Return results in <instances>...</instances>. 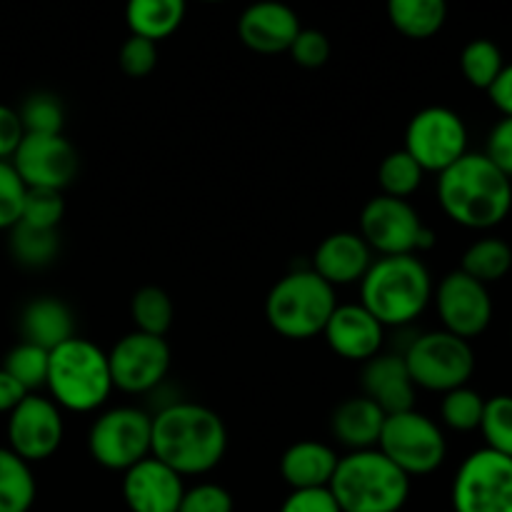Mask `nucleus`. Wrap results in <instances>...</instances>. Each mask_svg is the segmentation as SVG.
<instances>
[{"label":"nucleus","instance_id":"nucleus-1","mask_svg":"<svg viewBox=\"0 0 512 512\" xmlns=\"http://www.w3.org/2000/svg\"><path fill=\"white\" fill-rule=\"evenodd\" d=\"M228 450V428L208 405L175 400L153 415L150 455L173 468L180 478L218 468Z\"/></svg>","mask_w":512,"mask_h":512},{"label":"nucleus","instance_id":"nucleus-2","mask_svg":"<svg viewBox=\"0 0 512 512\" xmlns=\"http://www.w3.org/2000/svg\"><path fill=\"white\" fill-rule=\"evenodd\" d=\"M438 203L460 228H498L512 210V180L488 155L468 150L438 175Z\"/></svg>","mask_w":512,"mask_h":512},{"label":"nucleus","instance_id":"nucleus-3","mask_svg":"<svg viewBox=\"0 0 512 512\" xmlns=\"http://www.w3.org/2000/svg\"><path fill=\"white\" fill-rule=\"evenodd\" d=\"M360 305L383 328L415 323L433 303V275L418 255H378L360 280Z\"/></svg>","mask_w":512,"mask_h":512},{"label":"nucleus","instance_id":"nucleus-4","mask_svg":"<svg viewBox=\"0 0 512 512\" xmlns=\"http://www.w3.org/2000/svg\"><path fill=\"white\" fill-rule=\"evenodd\" d=\"M50 400L70 413H95L113 393L108 353L88 338H70L50 350L48 365Z\"/></svg>","mask_w":512,"mask_h":512},{"label":"nucleus","instance_id":"nucleus-5","mask_svg":"<svg viewBox=\"0 0 512 512\" xmlns=\"http://www.w3.org/2000/svg\"><path fill=\"white\" fill-rule=\"evenodd\" d=\"M328 488L343 512H400L410 498V478L378 448L343 455Z\"/></svg>","mask_w":512,"mask_h":512},{"label":"nucleus","instance_id":"nucleus-6","mask_svg":"<svg viewBox=\"0 0 512 512\" xmlns=\"http://www.w3.org/2000/svg\"><path fill=\"white\" fill-rule=\"evenodd\" d=\"M335 308H338L335 288L308 265L285 273L268 290L265 320L283 338L310 340L323 335L325 323Z\"/></svg>","mask_w":512,"mask_h":512},{"label":"nucleus","instance_id":"nucleus-7","mask_svg":"<svg viewBox=\"0 0 512 512\" xmlns=\"http://www.w3.org/2000/svg\"><path fill=\"white\" fill-rule=\"evenodd\" d=\"M403 360L415 388L440 395L468 385L475 373V353L470 340L458 338L448 330L415 335L405 348Z\"/></svg>","mask_w":512,"mask_h":512},{"label":"nucleus","instance_id":"nucleus-8","mask_svg":"<svg viewBox=\"0 0 512 512\" xmlns=\"http://www.w3.org/2000/svg\"><path fill=\"white\" fill-rule=\"evenodd\" d=\"M378 450L413 480L443 468L448 458V440L433 418L413 408L385 418Z\"/></svg>","mask_w":512,"mask_h":512},{"label":"nucleus","instance_id":"nucleus-9","mask_svg":"<svg viewBox=\"0 0 512 512\" xmlns=\"http://www.w3.org/2000/svg\"><path fill=\"white\" fill-rule=\"evenodd\" d=\"M358 233L378 255H418L435 245V233L423 223L415 205L383 193L363 205Z\"/></svg>","mask_w":512,"mask_h":512},{"label":"nucleus","instance_id":"nucleus-10","mask_svg":"<svg viewBox=\"0 0 512 512\" xmlns=\"http://www.w3.org/2000/svg\"><path fill=\"white\" fill-rule=\"evenodd\" d=\"M153 415L133 405H118L93 420L88 430V453L100 468L125 473L150 455Z\"/></svg>","mask_w":512,"mask_h":512},{"label":"nucleus","instance_id":"nucleus-11","mask_svg":"<svg viewBox=\"0 0 512 512\" xmlns=\"http://www.w3.org/2000/svg\"><path fill=\"white\" fill-rule=\"evenodd\" d=\"M405 153L425 170L440 175L468 153V125L445 105H428L405 128Z\"/></svg>","mask_w":512,"mask_h":512},{"label":"nucleus","instance_id":"nucleus-12","mask_svg":"<svg viewBox=\"0 0 512 512\" xmlns=\"http://www.w3.org/2000/svg\"><path fill=\"white\" fill-rule=\"evenodd\" d=\"M455 512H512V458L490 448L470 453L453 480Z\"/></svg>","mask_w":512,"mask_h":512},{"label":"nucleus","instance_id":"nucleus-13","mask_svg":"<svg viewBox=\"0 0 512 512\" xmlns=\"http://www.w3.org/2000/svg\"><path fill=\"white\" fill-rule=\"evenodd\" d=\"M113 388L128 395H145L158 388L170 373L173 353L165 338L133 330L108 353Z\"/></svg>","mask_w":512,"mask_h":512},{"label":"nucleus","instance_id":"nucleus-14","mask_svg":"<svg viewBox=\"0 0 512 512\" xmlns=\"http://www.w3.org/2000/svg\"><path fill=\"white\" fill-rule=\"evenodd\" d=\"M433 303L443 330L463 340L478 338L493 323L495 308L488 285L478 283L460 268L435 285Z\"/></svg>","mask_w":512,"mask_h":512},{"label":"nucleus","instance_id":"nucleus-15","mask_svg":"<svg viewBox=\"0 0 512 512\" xmlns=\"http://www.w3.org/2000/svg\"><path fill=\"white\" fill-rule=\"evenodd\" d=\"M65 438L63 410L38 393L25 395L23 403L8 413V448L25 463L53 458Z\"/></svg>","mask_w":512,"mask_h":512},{"label":"nucleus","instance_id":"nucleus-16","mask_svg":"<svg viewBox=\"0 0 512 512\" xmlns=\"http://www.w3.org/2000/svg\"><path fill=\"white\" fill-rule=\"evenodd\" d=\"M25 188H48L63 193L75 180L80 158L75 145L58 135H25L10 158Z\"/></svg>","mask_w":512,"mask_h":512},{"label":"nucleus","instance_id":"nucleus-17","mask_svg":"<svg viewBox=\"0 0 512 512\" xmlns=\"http://www.w3.org/2000/svg\"><path fill=\"white\" fill-rule=\"evenodd\" d=\"M323 338L338 358L350 360V363H368L383 350L385 328L360 303H338L325 323Z\"/></svg>","mask_w":512,"mask_h":512},{"label":"nucleus","instance_id":"nucleus-18","mask_svg":"<svg viewBox=\"0 0 512 512\" xmlns=\"http://www.w3.org/2000/svg\"><path fill=\"white\" fill-rule=\"evenodd\" d=\"M183 493V478L153 455L123 473V500L130 512H178Z\"/></svg>","mask_w":512,"mask_h":512},{"label":"nucleus","instance_id":"nucleus-19","mask_svg":"<svg viewBox=\"0 0 512 512\" xmlns=\"http://www.w3.org/2000/svg\"><path fill=\"white\" fill-rule=\"evenodd\" d=\"M300 28L303 25L298 13L280 0H258L248 5L238 20V35L243 45L260 55L288 53Z\"/></svg>","mask_w":512,"mask_h":512},{"label":"nucleus","instance_id":"nucleus-20","mask_svg":"<svg viewBox=\"0 0 512 512\" xmlns=\"http://www.w3.org/2000/svg\"><path fill=\"white\" fill-rule=\"evenodd\" d=\"M360 388L365 398L373 400L385 415L405 413L415 408V383L408 373L403 353H383L363 363Z\"/></svg>","mask_w":512,"mask_h":512},{"label":"nucleus","instance_id":"nucleus-21","mask_svg":"<svg viewBox=\"0 0 512 512\" xmlns=\"http://www.w3.org/2000/svg\"><path fill=\"white\" fill-rule=\"evenodd\" d=\"M373 260V250L360 238V233L338 230V233H330L328 238L320 240V245L313 253V260H310V268L325 283L338 290L343 285L360 283L370 265H373Z\"/></svg>","mask_w":512,"mask_h":512},{"label":"nucleus","instance_id":"nucleus-22","mask_svg":"<svg viewBox=\"0 0 512 512\" xmlns=\"http://www.w3.org/2000/svg\"><path fill=\"white\" fill-rule=\"evenodd\" d=\"M388 415L378 408L365 395L345 398L338 408L330 415V433L335 443L348 448L350 453L355 450H373L378 448L380 433Z\"/></svg>","mask_w":512,"mask_h":512},{"label":"nucleus","instance_id":"nucleus-23","mask_svg":"<svg viewBox=\"0 0 512 512\" xmlns=\"http://www.w3.org/2000/svg\"><path fill=\"white\" fill-rule=\"evenodd\" d=\"M340 455L320 440H298L280 458V475L290 490L328 488Z\"/></svg>","mask_w":512,"mask_h":512},{"label":"nucleus","instance_id":"nucleus-24","mask_svg":"<svg viewBox=\"0 0 512 512\" xmlns=\"http://www.w3.org/2000/svg\"><path fill=\"white\" fill-rule=\"evenodd\" d=\"M20 335L25 343H33L50 353L65 340L75 338L73 310L53 295L33 298L20 313Z\"/></svg>","mask_w":512,"mask_h":512},{"label":"nucleus","instance_id":"nucleus-25","mask_svg":"<svg viewBox=\"0 0 512 512\" xmlns=\"http://www.w3.org/2000/svg\"><path fill=\"white\" fill-rule=\"evenodd\" d=\"M185 8H188V0H128L125 23H128L130 35L160 43L180 28Z\"/></svg>","mask_w":512,"mask_h":512},{"label":"nucleus","instance_id":"nucleus-26","mask_svg":"<svg viewBox=\"0 0 512 512\" xmlns=\"http://www.w3.org/2000/svg\"><path fill=\"white\" fill-rule=\"evenodd\" d=\"M388 18L405 38L428 40L445 25L448 0H388Z\"/></svg>","mask_w":512,"mask_h":512},{"label":"nucleus","instance_id":"nucleus-27","mask_svg":"<svg viewBox=\"0 0 512 512\" xmlns=\"http://www.w3.org/2000/svg\"><path fill=\"white\" fill-rule=\"evenodd\" d=\"M38 495L30 463L10 448H0V512H30Z\"/></svg>","mask_w":512,"mask_h":512},{"label":"nucleus","instance_id":"nucleus-28","mask_svg":"<svg viewBox=\"0 0 512 512\" xmlns=\"http://www.w3.org/2000/svg\"><path fill=\"white\" fill-rule=\"evenodd\" d=\"M8 248L10 255L18 265L30 270L48 268L50 263H55L60 253V235L58 230H45V228H33V225L15 223L8 230Z\"/></svg>","mask_w":512,"mask_h":512},{"label":"nucleus","instance_id":"nucleus-29","mask_svg":"<svg viewBox=\"0 0 512 512\" xmlns=\"http://www.w3.org/2000/svg\"><path fill=\"white\" fill-rule=\"evenodd\" d=\"M460 270L483 285L498 283L512 270V248L500 238L475 240L463 253Z\"/></svg>","mask_w":512,"mask_h":512},{"label":"nucleus","instance_id":"nucleus-30","mask_svg":"<svg viewBox=\"0 0 512 512\" xmlns=\"http://www.w3.org/2000/svg\"><path fill=\"white\" fill-rule=\"evenodd\" d=\"M130 318H133V325L138 333L165 338L168 330L173 328L175 305L163 288H158V285H143L130 298Z\"/></svg>","mask_w":512,"mask_h":512},{"label":"nucleus","instance_id":"nucleus-31","mask_svg":"<svg viewBox=\"0 0 512 512\" xmlns=\"http://www.w3.org/2000/svg\"><path fill=\"white\" fill-rule=\"evenodd\" d=\"M48 365V350L38 348L33 343H25V340H20L15 348H10L3 360V370L25 393H35V390L45 388V383H48Z\"/></svg>","mask_w":512,"mask_h":512},{"label":"nucleus","instance_id":"nucleus-32","mask_svg":"<svg viewBox=\"0 0 512 512\" xmlns=\"http://www.w3.org/2000/svg\"><path fill=\"white\" fill-rule=\"evenodd\" d=\"M505 58L500 53L498 45L488 38H475L460 53V70H463V78L468 80L473 88L478 90H490V85L498 80V75L503 73Z\"/></svg>","mask_w":512,"mask_h":512},{"label":"nucleus","instance_id":"nucleus-33","mask_svg":"<svg viewBox=\"0 0 512 512\" xmlns=\"http://www.w3.org/2000/svg\"><path fill=\"white\" fill-rule=\"evenodd\" d=\"M423 180L425 170L403 148L385 155L378 165L380 190H383V195H390V198L410 200V195L420 190Z\"/></svg>","mask_w":512,"mask_h":512},{"label":"nucleus","instance_id":"nucleus-34","mask_svg":"<svg viewBox=\"0 0 512 512\" xmlns=\"http://www.w3.org/2000/svg\"><path fill=\"white\" fill-rule=\"evenodd\" d=\"M20 123H23L25 135H58L63 133L65 125V108L58 95L38 93L28 95L23 105L18 108Z\"/></svg>","mask_w":512,"mask_h":512},{"label":"nucleus","instance_id":"nucleus-35","mask_svg":"<svg viewBox=\"0 0 512 512\" xmlns=\"http://www.w3.org/2000/svg\"><path fill=\"white\" fill-rule=\"evenodd\" d=\"M485 413V398L470 385L455 388L440 400V420L455 433H473L480 430V420Z\"/></svg>","mask_w":512,"mask_h":512},{"label":"nucleus","instance_id":"nucleus-36","mask_svg":"<svg viewBox=\"0 0 512 512\" xmlns=\"http://www.w3.org/2000/svg\"><path fill=\"white\" fill-rule=\"evenodd\" d=\"M480 433L485 438V448L512 458V395H495L485 400Z\"/></svg>","mask_w":512,"mask_h":512},{"label":"nucleus","instance_id":"nucleus-37","mask_svg":"<svg viewBox=\"0 0 512 512\" xmlns=\"http://www.w3.org/2000/svg\"><path fill=\"white\" fill-rule=\"evenodd\" d=\"M65 215V198L60 190L48 188H28L23 198L18 223L33 225V228L58 230L60 220Z\"/></svg>","mask_w":512,"mask_h":512},{"label":"nucleus","instance_id":"nucleus-38","mask_svg":"<svg viewBox=\"0 0 512 512\" xmlns=\"http://www.w3.org/2000/svg\"><path fill=\"white\" fill-rule=\"evenodd\" d=\"M25 183L15 173L10 160H0V230H10L20 220Z\"/></svg>","mask_w":512,"mask_h":512},{"label":"nucleus","instance_id":"nucleus-39","mask_svg":"<svg viewBox=\"0 0 512 512\" xmlns=\"http://www.w3.org/2000/svg\"><path fill=\"white\" fill-rule=\"evenodd\" d=\"M120 70H123L128 78H145L155 70L158 65V43L148 38H140V35H130L123 45H120L118 53Z\"/></svg>","mask_w":512,"mask_h":512},{"label":"nucleus","instance_id":"nucleus-40","mask_svg":"<svg viewBox=\"0 0 512 512\" xmlns=\"http://www.w3.org/2000/svg\"><path fill=\"white\" fill-rule=\"evenodd\" d=\"M290 58L305 70H318L323 68L330 60V40L323 30L315 28H300L295 35L293 45H290Z\"/></svg>","mask_w":512,"mask_h":512},{"label":"nucleus","instance_id":"nucleus-41","mask_svg":"<svg viewBox=\"0 0 512 512\" xmlns=\"http://www.w3.org/2000/svg\"><path fill=\"white\" fill-rule=\"evenodd\" d=\"M233 495L218 483H198L185 488L178 512H233Z\"/></svg>","mask_w":512,"mask_h":512},{"label":"nucleus","instance_id":"nucleus-42","mask_svg":"<svg viewBox=\"0 0 512 512\" xmlns=\"http://www.w3.org/2000/svg\"><path fill=\"white\" fill-rule=\"evenodd\" d=\"M280 512H343L335 503L330 488L290 490L288 498L280 505Z\"/></svg>","mask_w":512,"mask_h":512},{"label":"nucleus","instance_id":"nucleus-43","mask_svg":"<svg viewBox=\"0 0 512 512\" xmlns=\"http://www.w3.org/2000/svg\"><path fill=\"white\" fill-rule=\"evenodd\" d=\"M485 155L512 180V118H503L493 125L485 143Z\"/></svg>","mask_w":512,"mask_h":512},{"label":"nucleus","instance_id":"nucleus-44","mask_svg":"<svg viewBox=\"0 0 512 512\" xmlns=\"http://www.w3.org/2000/svg\"><path fill=\"white\" fill-rule=\"evenodd\" d=\"M25 138L23 123H20L18 110L0 103V160H10L18 150L20 140Z\"/></svg>","mask_w":512,"mask_h":512},{"label":"nucleus","instance_id":"nucleus-45","mask_svg":"<svg viewBox=\"0 0 512 512\" xmlns=\"http://www.w3.org/2000/svg\"><path fill=\"white\" fill-rule=\"evenodd\" d=\"M488 95L490 103L503 113V118H512V63H505L503 73L490 85Z\"/></svg>","mask_w":512,"mask_h":512},{"label":"nucleus","instance_id":"nucleus-46","mask_svg":"<svg viewBox=\"0 0 512 512\" xmlns=\"http://www.w3.org/2000/svg\"><path fill=\"white\" fill-rule=\"evenodd\" d=\"M25 395H30V393H25V390L20 388V385L15 383V380L10 378L3 368H0V413L8 415L10 410L18 408V405L23 403Z\"/></svg>","mask_w":512,"mask_h":512},{"label":"nucleus","instance_id":"nucleus-47","mask_svg":"<svg viewBox=\"0 0 512 512\" xmlns=\"http://www.w3.org/2000/svg\"><path fill=\"white\" fill-rule=\"evenodd\" d=\"M200 3H223V0H200Z\"/></svg>","mask_w":512,"mask_h":512},{"label":"nucleus","instance_id":"nucleus-48","mask_svg":"<svg viewBox=\"0 0 512 512\" xmlns=\"http://www.w3.org/2000/svg\"><path fill=\"white\" fill-rule=\"evenodd\" d=\"M510 340H512V330H510Z\"/></svg>","mask_w":512,"mask_h":512}]
</instances>
